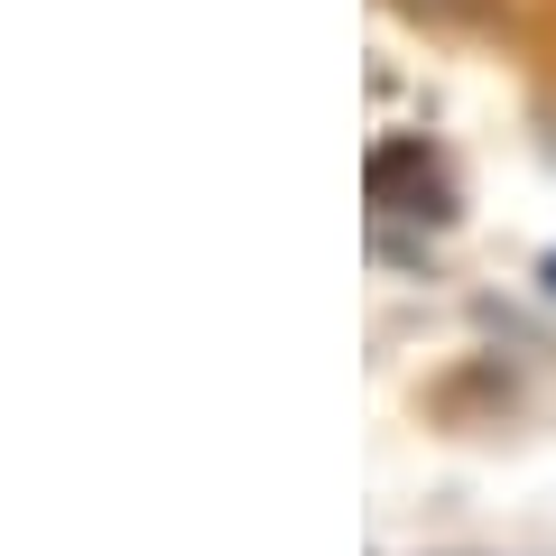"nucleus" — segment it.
I'll return each instance as SVG.
<instances>
[{
  "label": "nucleus",
  "mask_w": 556,
  "mask_h": 556,
  "mask_svg": "<svg viewBox=\"0 0 556 556\" xmlns=\"http://www.w3.org/2000/svg\"><path fill=\"white\" fill-rule=\"evenodd\" d=\"M538 288H547V298H556V251H547V260H538Z\"/></svg>",
  "instance_id": "nucleus-1"
}]
</instances>
